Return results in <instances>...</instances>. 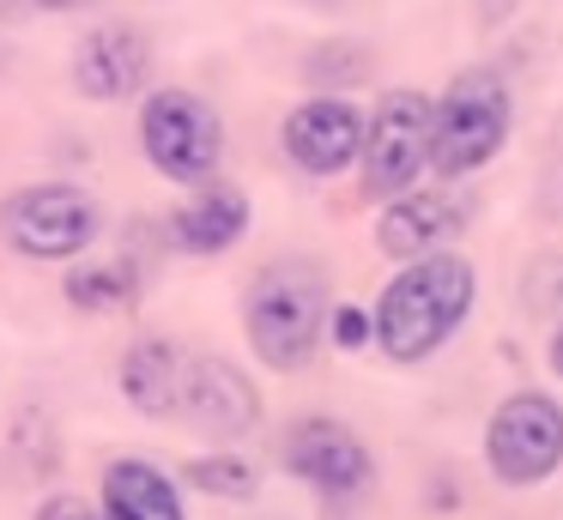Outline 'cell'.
Here are the masks:
<instances>
[{
	"instance_id": "23",
	"label": "cell",
	"mask_w": 563,
	"mask_h": 520,
	"mask_svg": "<svg viewBox=\"0 0 563 520\" xmlns=\"http://www.w3.org/2000/svg\"><path fill=\"white\" fill-rule=\"evenodd\" d=\"M37 12H86V7H98V0H31Z\"/></svg>"
},
{
	"instance_id": "1",
	"label": "cell",
	"mask_w": 563,
	"mask_h": 520,
	"mask_svg": "<svg viewBox=\"0 0 563 520\" xmlns=\"http://www.w3.org/2000/svg\"><path fill=\"white\" fill-rule=\"evenodd\" d=\"M478 302V273L466 254H424L400 261V273L382 285L376 302V345L388 363H424L466 327Z\"/></svg>"
},
{
	"instance_id": "6",
	"label": "cell",
	"mask_w": 563,
	"mask_h": 520,
	"mask_svg": "<svg viewBox=\"0 0 563 520\" xmlns=\"http://www.w3.org/2000/svg\"><path fill=\"white\" fill-rule=\"evenodd\" d=\"M364 193L369 200H394V193L418 188L430 169V97L400 85V91H382V103L364 121Z\"/></svg>"
},
{
	"instance_id": "19",
	"label": "cell",
	"mask_w": 563,
	"mask_h": 520,
	"mask_svg": "<svg viewBox=\"0 0 563 520\" xmlns=\"http://www.w3.org/2000/svg\"><path fill=\"white\" fill-rule=\"evenodd\" d=\"M328 339L340 351H364V345H376V314H364L357 302H340V309L328 314Z\"/></svg>"
},
{
	"instance_id": "3",
	"label": "cell",
	"mask_w": 563,
	"mask_h": 520,
	"mask_svg": "<svg viewBox=\"0 0 563 520\" xmlns=\"http://www.w3.org/2000/svg\"><path fill=\"white\" fill-rule=\"evenodd\" d=\"M515 128V97L497 67H461L430 103V169L442 181H466L503 152Z\"/></svg>"
},
{
	"instance_id": "16",
	"label": "cell",
	"mask_w": 563,
	"mask_h": 520,
	"mask_svg": "<svg viewBox=\"0 0 563 520\" xmlns=\"http://www.w3.org/2000/svg\"><path fill=\"white\" fill-rule=\"evenodd\" d=\"M62 297L79 314H122L146 297V266L128 261V254H115V261H79V266H67Z\"/></svg>"
},
{
	"instance_id": "7",
	"label": "cell",
	"mask_w": 563,
	"mask_h": 520,
	"mask_svg": "<svg viewBox=\"0 0 563 520\" xmlns=\"http://www.w3.org/2000/svg\"><path fill=\"white\" fill-rule=\"evenodd\" d=\"M485 466L509 490H533L563 466V406L545 394H509L485 423Z\"/></svg>"
},
{
	"instance_id": "14",
	"label": "cell",
	"mask_w": 563,
	"mask_h": 520,
	"mask_svg": "<svg viewBox=\"0 0 563 520\" xmlns=\"http://www.w3.org/2000/svg\"><path fill=\"white\" fill-rule=\"evenodd\" d=\"M115 381H122V399L140 411V418H183V381H188V351L176 345V339H134V345L122 351V369H115Z\"/></svg>"
},
{
	"instance_id": "24",
	"label": "cell",
	"mask_w": 563,
	"mask_h": 520,
	"mask_svg": "<svg viewBox=\"0 0 563 520\" xmlns=\"http://www.w3.org/2000/svg\"><path fill=\"white\" fill-rule=\"evenodd\" d=\"M309 7H345V0H309Z\"/></svg>"
},
{
	"instance_id": "21",
	"label": "cell",
	"mask_w": 563,
	"mask_h": 520,
	"mask_svg": "<svg viewBox=\"0 0 563 520\" xmlns=\"http://www.w3.org/2000/svg\"><path fill=\"white\" fill-rule=\"evenodd\" d=\"M31 520H103V508H91L86 496H67L62 490V496H43Z\"/></svg>"
},
{
	"instance_id": "22",
	"label": "cell",
	"mask_w": 563,
	"mask_h": 520,
	"mask_svg": "<svg viewBox=\"0 0 563 520\" xmlns=\"http://www.w3.org/2000/svg\"><path fill=\"white\" fill-rule=\"evenodd\" d=\"M545 363H551V375L563 381V314H558V327H551V345H545Z\"/></svg>"
},
{
	"instance_id": "17",
	"label": "cell",
	"mask_w": 563,
	"mask_h": 520,
	"mask_svg": "<svg viewBox=\"0 0 563 520\" xmlns=\"http://www.w3.org/2000/svg\"><path fill=\"white\" fill-rule=\"evenodd\" d=\"M183 484H195L200 496H219V502H249V496L261 490L255 466L236 454H195L183 466Z\"/></svg>"
},
{
	"instance_id": "9",
	"label": "cell",
	"mask_w": 563,
	"mask_h": 520,
	"mask_svg": "<svg viewBox=\"0 0 563 520\" xmlns=\"http://www.w3.org/2000/svg\"><path fill=\"white\" fill-rule=\"evenodd\" d=\"M74 91L86 103H128L152 79V43L140 24H98L74 48Z\"/></svg>"
},
{
	"instance_id": "11",
	"label": "cell",
	"mask_w": 563,
	"mask_h": 520,
	"mask_svg": "<svg viewBox=\"0 0 563 520\" xmlns=\"http://www.w3.org/2000/svg\"><path fill=\"white\" fill-rule=\"evenodd\" d=\"M279 145L303 176H340L364 152V115L345 97H309V103H297L285 115Z\"/></svg>"
},
{
	"instance_id": "13",
	"label": "cell",
	"mask_w": 563,
	"mask_h": 520,
	"mask_svg": "<svg viewBox=\"0 0 563 520\" xmlns=\"http://www.w3.org/2000/svg\"><path fill=\"white\" fill-rule=\"evenodd\" d=\"M461 230H466V206L454 200V193H437V188L394 193V200H382V218H376V242H382V254H394V261L442 254Z\"/></svg>"
},
{
	"instance_id": "2",
	"label": "cell",
	"mask_w": 563,
	"mask_h": 520,
	"mask_svg": "<svg viewBox=\"0 0 563 520\" xmlns=\"http://www.w3.org/2000/svg\"><path fill=\"white\" fill-rule=\"evenodd\" d=\"M328 273L303 254H285V261H267L255 278H249L243 297V327H249V351H255L267 369L291 375L303 363H316L321 339H328Z\"/></svg>"
},
{
	"instance_id": "18",
	"label": "cell",
	"mask_w": 563,
	"mask_h": 520,
	"mask_svg": "<svg viewBox=\"0 0 563 520\" xmlns=\"http://www.w3.org/2000/svg\"><path fill=\"white\" fill-rule=\"evenodd\" d=\"M309 85L316 91H345V85H357L369 73V48L352 43V36H333V43H316V55L303 60Z\"/></svg>"
},
{
	"instance_id": "8",
	"label": "cell",
	"mask_w": 563,
	"mask_h": 520,
	"mask_svg": "<svg viewBox=\"0 0 563 520\" xmlns=\"http://www.w3.org/2000/svg\"><path fill=\"white\" fill-rule=\"evenodd\" d=\"M279 460L297 484H309V490L328 496V502H352V496H364L369 478H376L369 447L357 442L352 423H340V418H297L279 442Z\"/></svg>"
},
{
	"instance_id": "15",
	"label": "cell",
	"mask_w": 563,
	"mask_h": 520,
	"mask_svg": "<svg viewBox=\"0 0 563 520\" xmlns=\"http://www.w3.org/2000/svg\"><path fill=\"white\" fill-rule=\"evenodd\" d=\"M98 508H103V520H188L176 478L164 466H152V460H140V454L103 466Z\"/></svg>"
},
{
	"instance_id": "4",
	"label": "cell",
	"mask_w": 563,
	"mask_h": 520,
	"mask_svg": "<svg viewBox=\"0 0 563 520\" xmlns=\"http://www.w3.org/2000/svg\"><path fill=\"white\" fill-rule=\"evenodd\" d=\"M103 236V206L79 181H19L0 200V242L19 261H79Z\"/></svg>"
},
{
	"instance_id": "10",
	"label": "cell",
	"mask_w": 563,
	"mask_h": 520,
	"mask_svg": "<svg viewBox=\"0 0 563 520\" xmlns=\"http://www.w3.org/2000/svg\"><path fill=\"white\" fill-rule=\"evenodd\" d=\"M183 418L195 423L207 442H243L261 423V394L231 357H188Z\"/></svg>"
},
{
	"instance_id": "5",
	"label": "cell",
	"mask_w": 563,
	"mask_h": 520,
	"mask_svg": "<svg viewBox=\"0 0 563 520\" xmlns=\"http://www.w3.org/2000/svg\"><path fill=\"white\" fill-rule=\"evenodd\" d=\"M140 152L176 188H195V181L219 176L224 164V121L219 109L200 91H183V85H164L140 103Z\"/></svg>"
},
{
	"instance_id": "12",
	"label": "cell",
	"mask_w": 563,
	"mask_h": 520,
	"mask_svg": "<svg viewBox=\"0 0 563 520\" xmlns=\"http://www.w3.org/2000/svg\"><path fill=\"white\" fill-rule=\"evenodd\" d=\"M249 193L231 188V181L207 176L195 181V193H188L183 206H176L170 218H164V236H170L176 254H195V261H212V254H231L236 242L249 236Z\"/></svg>"
},
{
	"instance_id": "20",
	"label": "cell",
	"mask_w": 563,
	"mask_h": 520,
	"mask_svg": "<svg viewBox=\"0 0 563 520\" xmlns=\"http://www.w3.org/2000/svg\"><path fill=\"white\" fill-rule=\"evenodd\" d=\"M527 309L563 314V254L558 261H539L533 273H527Z\"/></svg>"
}]
</instances>
